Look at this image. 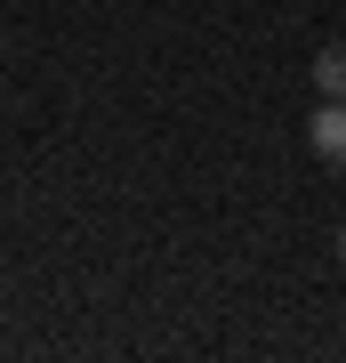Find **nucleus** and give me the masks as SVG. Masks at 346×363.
Instances as JSON below:
<instances>
[{
  "label": "nucleus",
  "instance_id": "1",
  "mask_svg": "<svg viewBox=\"0 0 346 363\" xmlns=\"http://www.w3.org/2000/svg\"><path fill=\"white\" fill-rule=\"evenodd\" d=\"M306 145H314L330 169H346V97H322L314 113H306Z\"/></svg>",
  "mask_w": 346,
  "mask_h": 363
},
{
  "label": "nucleus",
  "instance_id": "2",
  "mask_svg": "<svg viewBox=\"0 0 346 363\" xmlns=\"http://www.w3.org/2000/svg\"><path fill=\"white\" fill-rule=\"evenodd\" d=\"M314 89L322 97H346V40H322V49H314Z\"/></svg>",
  "mask_w": 346,
  "mask_h": 363
},
{
  "label": "nucleus",
  "instance_id": "3",
  "mask_svg": "<svg viewBox=\"0 0 346 363\" xmlns=\"http://www.w3.org/2000/svg\"><path fill=\"white\" fill-rule=\"evenodd\" d=\"M338 259H346V234H338Z\"/></svg>",
  "mask_w": 346,
  "mask_h": 363
}]
</instances>
